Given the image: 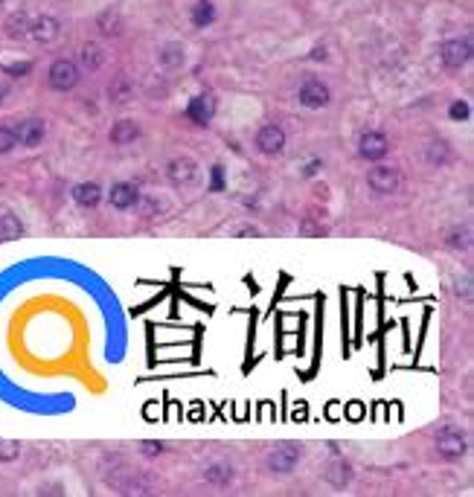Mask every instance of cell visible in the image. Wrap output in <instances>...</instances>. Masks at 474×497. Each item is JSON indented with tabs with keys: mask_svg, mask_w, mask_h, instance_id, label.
Returning <instances> with one entry per match:
<instances>
[{
	"mask_svg": "<svg viewBox=\"0 0 474 497\" xmlns=\"http://www.w3.org/2000/svg\"><path fill=\"white\" fill-rule=\"evenodd\" d=\"M367 183H370V189H375L379 195H393L401 187V175L393 166H372L367 172Z\"/></svg>",
	"mask_w": 474,
	"mask_h": 497,
	"instance_id": "cell-1",
	"label": "cell"
},
{
	"mask_svg": "<svg viewBox=\"0 0 474 497\" xmlns=\"http://www.w3.org/2000/svg\"><path fill=\"white\" fill-rule=\"evenodd\" d=\"M268 468L274 474H291L297 468V462H300V448L297 445H291V442H285V445H276L271 453H268Z\"/></svg>",
	"mask_w": 474,
	"mask_h": 497,
	"instance_id": "cell-2",
	"label": "cell"
},
{
	"mask_svg": "<svg viewBox=\"0 0 474 497\" xmlns=\"http://www.w3.org/2000/svg\"><path fill=\"white\" fill-rule=\"evenodd\" d=\"M76 82H79V67L73 62L59 59L50 64V84L55 91H70L76 88Z\"/></svg>",
	"mask_w": 474,
	"mask_h": 497,
	"instance_id": "cell-3",
	"label": "cell"
},
{
	"mask_svg": "<svg viewBox=\"0 0 474 497\" xmlns=\"http://www.w3.org/2000/svg\"><path fill=\"white\" fill-rule=\"evenodd\" d=\"M471 59V41L468 38H451L442 44V62L445 67H463Z\"/></svg>",
	"mask_w": 474,
	"mask_h": 497,
	"instance_id": "cell-4",
	"label": "cell"
},
{
	"mask_svg": "<svg viewBox=\"0 0 474 497\" xmlns=\"http://www.w3.org/2000/svg\"><path fill=\"white\" fill-rule=\"evenodd\" d=\"M256 149L262 154H268V158L280 154L285 149V131L280 129V125H265V129L256 134Z\"/></svg>",
	"mask_w": 474,
	"mask_h": 497,
	"instance_id": "cell-5",
	"label": "cell"
},
{
	"mask_svg": "<svg viewBox=\"0 0 474 497\" xmlns=\"http://www.w3.org/2000/svg\"><path fill=\"white\" fill-rule=\"evenodd\" d=\"M390 143H387V137L381 131H367L364 137L358 140V154L364 160H381L384 154H387Z\"/></svg>",
	"mask_w": 474,
	"mask_h": 497,
	"instance_id": "cell-6",
	"label": "cell"
},
{
	"mask_svg": "<svg viewBox=\"0 0 474 497\" xmlns=\"http://www.w3.org/2000/svg\"><path fill=\"white\" fill-rule=\"evenodd\" d=\"M466 436L463 433H457V431H442L437 436V453L445 460H457V457H463L466 453Z\"/></svg>",
	"mask_w": 474,
	"mask_h": 497,
	"instance_id": "cell-7",
	"label": "cell"
},
{
	"mask_svg": "<svg viewBox=\"0 0 474 497\" xmlns=\"http://www.w3.org/2000/svg\"><path fill=\"white\" fill-rule=\"evenodd\" d=\"M300 102L305 108H323V105H329V88L323 82H317V79L305 82L300 88Z\"/></svg>",
	"mask_w": 474,
	"mask_h": 497,
	"instance_id": "cell-8",
	"label": "cell"
},
{
	"mask_svg": "<svg viewBox=\"0 0 474 497\" xmlns=\"http://www.w3.org/2000/svg\"><path fill=\"white\" fill-rule=\"evenodd\" d=\"M189 117L198 122V125H207L213 120V113H216V99L210 93H201V96H192V102L187 108Z\"/></svg>",
	"mask_w": 474,
	"mask_h": 497,
	"instance_id": "cell-9",
	"label": "cell"
},
{
	"mask_svg": "<svg viewBox=\"0 0 474 497\" xmlns=\"http://www.w3.org/2000/svg\"><path fill=\"white\" fill-rule=\"evenodd\" d=\"M137 201H140V192H137L134 183H114L111 187V207H117V209H131Z\"/></svg>",
	"mask_w": 474,
	"mask_h": 497,
	"instance_id": "cell-10",
	"label": "cell"
},
{
	"mask_svg": "<svg viewBox=\"0 0 474 497\" xmlns=\"http://www.w3.org/2000/svg\"><path fill=\"white\" fill-rule=\"evenodd\" d=\"M30 32H32V38H35V41H41V44H47V41H55V38H59L61 26H59V21H55V18L41 15V18H35V21H32Z\"/></svg>",
	"mask_w": 474,
	"mask_h": 497,
	"instance_id": "cell-11",
	"label": "cell"
},
{
	"mask_svg": "<svg viewBox=\"0 0 474 497\" xmlns=\"http://www.w3.org/2000/svg\"><path fill=\"white\" fill-rule=\"evenodd\" d=\"M15 137H18V143H23V146H38L41 140H44V122L41 120H23V122H18Z\"/></svg>",
	"mask_w": 474,
	"mask_h": 497,
	"instance_id": "cell-12",
	"label": "cell"
},
{
	"mask_svg": "<svg viewBox=\"0 0 474 497\" xmlns=\"http://www.w3.org/2000/svg\"><path fill=\"white\" fill-rule=\"evenodd\" d=\"M137 137H140V129H137L134 120H120L114 129H111V140H114L117 146H129Z\"/></svg>",
	"mask_w": 474,
	"mask_h": 497,
	"instance_id": "cell-13",
	"label": "cell"
},
{
	"mask_svg": "<svg viewBox=\"0 0 474 497\" xmlns=\"http://www.w3.org/2000/svg\"><path fill=\"white\" fill-rule=\"evenodd\" d=\"M166 175H169L172 183H189V180L195 178V163L187 160V158L172 160L169 166H166Z\"/></svg>",
	"mask_w": 474,
	"mask_h": 497,
	"instance_id": "cell-14",
	"label": "cell"
},
{
	"mask_svg": "<svg viewBox=\"0 0 474 497\" xmlns=\"http://www.w3.org/2000/svg\"><path fill=\"white\" fill-rule=\"evenodd\" d=\"M73 198L82 207H96L102 201V189L96 183H79V187H73Z\"/></svg>",
	"mask_w": 474,
	"mask_h": 497,
	"instance_id": "cell-15",
	"label": "cell"
},
{
	"mask_svg": "<svg viewBox=\"0 0 474 497\" xmlns=\"http://www.w3.org/2000/svg\"><path fill=\"white\" fill-rule=\"evenodd\" d=\"M204 480L213 482V486H227V482L233 480V468L227 462H216L210 468H204Z\"/></svg>",
	"mask_w": 474,
	"mask_h": 497,
	"instance_id": "cell-16",
	"label": "cell"
},
{
	"mask_svg": "<svg viewBox=\"0 0 474 497\" xmlns=\"http://www.w3.org/2000/svg\"><path fill=\"white\" fill-rule=\"evenodd\" d=\"M213 18H216V9H213L210 0H198V3L192 6V24L195 26H210Z\"/></svg>",
	"mask_w": 474,
	"mask_h": 497,
	"instance_id": "cell-17",
	"label": "cell"
},
{
	"mask_svg": "<svg viewBox=\"0 0 474 497\" xmlns=\"http://www.w3.org/2000/svg\"><path fill=\"white\" fill-rule=\"evenodd\" d=\"M21 221L12 212H0V238H18L21 236Z\"/></svg>",
	"mask_w": 474,
	"mask_h": 497,
	"instance_id": "cell-18",
	"label": "cell"
},
{
	"mask_svg": "<svg viewBox=\"0 0 474 497\" xmlns=\"http://www.w3.org/2000/svg\"><path fill=\"white\" fill-rule=\"evenodd\" d=\"M350 477H352V471H350V465H346V462H332L326 468V480L334 482V486H346Z\"/></svg>",
	"mask_w": 474,
	"mask_h": 497,
	"instance_id": "cell-19",
	"label": "cell"
},
{
	"mask_svg": "<svg viewBox=\"0 0 474 497\" xmlns=\"http://www.w3.org/2000/svg\"><path fill=\"white\" fill-rule=\"evenodd\" d=\"M102 62H105V53H102L99 44H85L82 47V64H85L88 70H96Z\"/></svg>",
	"mask_w": 474,
	"mask_h": 497,
	"instance_id": "cell-20",
	"label": "cell"
},
{
	"mask_svg": "<svg viewBox=\"0 0 474 497\" xmlns=\"http://www.w3.org/2000/svg\"><path fill=\"white\" fill-rule=\"evenodd\" d=\"M160 62H163L166 67H178L180 62H184V47H178V44L163 47V50H160Z\"/></svg>",
	"mask_w": 474,
	"mask_h": 497,
	"instance_id": "cell-21",
	"label": "cell"
},
{
	"mask_svg": "<svg viewBox=\"0 0 474 497\" xmlns=\"http://www.w3.org/2000/svg\"><path fill=\"white\" fill-rule=\"evenodd\" d=\"M26 30H30V26H26V15H23V12H18V15H12V18L6 21V32H9L12 38H21Z\"/></svg>",
	"mask_w": 474,
	"mask_h": 497,
	"instance_id": "cell-22",
	"label": "cell"
},
{
	"mask_svg": "<svg viewBox=\"0 0 474 497\" xmlns=\"http://www.w3.org/2000/svg\"><path fill=\"white\" fill-rule=\"evenodd\" d=\"M99 30L105 35H120V15H117V12H108V15H102Z\"/></svg>",
	"mask_w": 474,
	"mask_h": 497,
	"instance_id": "cell-23",
	"label": "cell"
},
{
	"mask_svg": "<svg viewBox=\"0 0 474 497\" xmlns=\"http://www.w3.org/2000/svg\"><path fill=\"white\" fill-rule=\"evenodd\" d=\"M18 442H9V439H0V462H12V460H18Z\"/></svg>",
	"mask_w": 474,
	"mask_h": 497,
	"instance_id": "cell-24",
	"label": "cell"
},
{
	"mask_svg": "<svg viewBox=\"0 0 474 497\" xmlns=\"http://www.w3.org/2000/svg\"><path fill=\"white\" fill-rule=\"evenodd\" d=\"M15 143H18L15 131H12V129H3V125H0V154L12 151V149H15Z\"/></svg>",
	"mask_w": 474,
	"mask_h": 497,
	"instance_id": "cell-25",
	"label": "cell"
},
{
	"mask_svg": "<svg viewBox=\"0 0 474 497\" xmlns=\"http://www.w3.org/2000/svg\"><path fill=\"white\" fill-rule=\"evenodd\" d=\"M129 96H131V88L122 79L114 84V88H111V99H114V102H129Z\"/></svg>",
	"mask_w": 474,
	"mask_h": 497,
	"instance_id": "cell-26",
	"label": "cell"
},
{
	"mask_svg": "<svg viewBox=\"0 0 474 497\" xmlns=\"http://www.w3.org/2000/svg\"><path fill=\"white\" fill-rule=\"evenodd\" d=\"M448 245H451V247H468V245H471L468 230H451V236H448Z\"/></svg>",
	"mask_w": 474,
	"mask_h": 497,
	"instance_id": "cell-27",
	"label": "cell"
},
{
	"mask_svg": "<svg viewBox=\"0 0 474 497\" xmlns=\"http://www.w3.org/2000/svg\"><path fill=\"white\" fill-rule=\"evenodd\" d=\"M448 113H451V120H468V105L466 102H454L451 108H448Z\"/></svg>",
	"mask_w": 474,
	"mask_h": 497,
	"instance_id": "cell-28",
	"label": "cell"
},
{
	"mask_svg": "<svg viewBox=\"0 0 474 497\" xmlns=\"http://www.w3.org/2000/svg\"><path fill=\"white\" fill-rule=\"evenodd\" d=\"M30 67H32L30 62H21V64H9V67H6V73H9V76H23V73H26V70H30Z\"/></svg>",
	"mask_w": 474,
	"mask_h": 497,
	"instance_id": "cell-29",
	"label": "cell"
},
{
	"mask_svg": "<svg viewBox=\"0 0 474 497\" xmlns=\"http://www.w3.org/2000/svg\"><path fill=\"white\" fill-rule=\"evenodd\" d=\"M160 451H163L160 442H143V453H146V457H155V453H160Z\"/></svg>",
	"mask_w": 474,
	"mask_h": 497,
	"instance_id": "cell-30",
	"label": "cell"
},
{
	"mask_svg": "<svg viewBox=\"0 0 474 497\" xmlns=\"http://www.w3.org/2000/svg\"><path fill=\"white\" fill-rule=\"evenodd\" d=\"M0 3H3V0H0Z\"/></svg>",
	"mask_w": 474,
	"mask_h": 497,
	"instance_id": "cell-31",
	"label": "cell"
}]
</instances>
